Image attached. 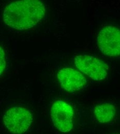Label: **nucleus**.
<instances>
[{
  "instance_id": "20e7f679",
  "label": "nucleus",
  "mask_w": 120,
  "mask_h": 134,
  "mask_svg": "<svg viewBox=\"0 0 120 134\" xmlns=\"http://www.w3.org/2000/svg\"><path fill=\"white\" fill-rule=\"evenodd\" d=\"M50 115L54 126L60 132L67 133L74 127L75 114L69 103L57 100L52 105Z\"/></svg>"
},
{
  "instance_id": "6e6552de",
  "label": "nucleus",
  "mask_w": 120,
  "mask_h": 134,
  "mask_svg": "<svg viewBox=\"0 0 120 134\" xmlns=\"http://www.w3.org/2000/svg\"><path fill=\"white\" fill-rule=\"evenodd\" d=\"M6 66L5 53L0 46V76L4 72Z\"/></svg>"
},
{
  "instance_id": "f257e3e1",
  "label": "nucleus",
  "mask_w": 120,
  "mask_h": 134,
  "mask_svg": "<svg viewBox=\"0 0 120 134\" xmlns=\"http://www.w3.org/2000/svg\"><path fill=\"white\" fill-rule=\"evenodd\" d=\"M45 13V6L40 1H18L6 7L3 21L13 29L25 30L35 26L44 17Z\"/></svg>"
},
{
  "instance_id": "0eeeda50",
  "label": "nucleus",
  "mask_w": 120,
  "mask_h": 134,
  "mask_svg": "<svg viewBox=\"0 0 120 134\" xmlns=\"http://www.w3.org/2000/svg\"><path fill=\"white\" fill-rule=\"evenodd\" d=\"M116 107L110 103H103L96 106L94 108V114L97 121L101 123L110 122L115 116Z\"/></svg>"
},
{
  "instance_id": "39448f33",
  "label": "nucleus",
  "mask_w": 120,
  "mask_h": 134,
  "mask_svg": "<svg viewBox=\"0 0 120 134\" xmlns=\"http://www.w3.org/2000/svg\"><path fill=\"white\" fill-rule=\"evenodd\" d=\"M98 46L103 54L109 57L120 55V30L114 26L109 25L102 29L97 38Z\"/></svg>"
},
{
  "instance_id": "7ed1b4c3",
  "label": "nucleus",
  "mask_w": 120,
  "mask_h": 134,
  "mask_svg": "<svg viewBox=\"0 0 120 134\" xmlns=\"http://www.w3.org/2000/svg\"><path fill=\"white\" fill-rule=\"evenodd\" d=\"M74 63L80 72L94 81L103 80L107 76L108 66L98 58L82 54L75 57Z\"/></svg>"
},
{
  "instance_id": "1a4fd4ad",
  "label": "nucleus",
  "mask_w": 120,
  "mask_h": 134,
  "mask_svg": "<svg viewBox=\"0 0 120 134\" xmlns=\"http://www.w3.org/2000/svg\"></svg>"
},
{
  "instance_id": "423d86ee",
  "label": "nucleus",
  "mask_w": 120,
  "mask_h": 134,
  "mask_svg": "<svg viewBox=\"0 0 120 134\" xmlns=\"http://www.w3.org/2000/svg\"><path fill=\"white\" fill-rule=\"evenodd\" d=\"M57 79L63 89L70 92L80 90L86 84V79L84 75L71 68L60 70L58 73Z\"/></svg>"
},
{
  "instance_id": "f03ea898",
  "label": "nucleus",
  "mask_w": 120,
  "mask_h": 134,
  "mask_svg": "<svg viewBox=\"0 0 120 134\" xmlns=\"http://www.w3.org/2000/svg\"><path fill=\"white\" fill-rule=\"evenodd\" d=\"M33 121L34 118L31 111L19 106L9 108L3 117L4 125L9 132L13 134L25 133Z\"/></svg>"
}]
</instances>
